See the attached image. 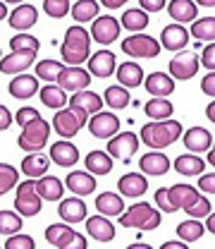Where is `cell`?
Instances as JSON below:
<instances>
[{"label": "cell", "mask_w": 215, "mask_h": 249, "mask_svg": "<svg viewBox=\"0 0 215 249\" xmlns=\"http://www.w3.org/2000/svg\"><path fill=\"white\" fill-rule=\"evenodd\" d=\"M41 194L36 192V180H27L17 187V196H15V211L22 218H29L41 213Z\"/></svg>", "instance_id": "8992f818"}, {"label": "cell", "mask_w": 215, "mask_h": 249, "mask_svg": "<svg viewBox=\"0 0 215 249\" xmlns=\"http://www.w3.org/2000/svg\"><path fill=\"white\" fill-rule=\"evenodd\" d=\"M170 158L160 151H151V154H144L139 158V170L146 173V175H167L170 173Z\"/></svg>", "instance_id": "e0dca14e"}, {"label": "cell", "mask_w": 215, "mask_h": 249, "mask_svg": "<svg viewBox=\"0 0 215 249\" xmlns=\"http://www.w3.org/2000/svg\"><path fill=\"white\" fill-rule=\"evenodd\" d=\"M58 213L65 223H79L86 220V204L82 201V196H72V199H62L58 206Z\"/></svg>", "instance_id": "484cf974"}, {"label": "cell", "mask_w": 215, "mask_h": 249, "mask_svg": "<svg viewBox=\"0 0 215 249\" xmlns=\"http://www.w3.org/2000/svg\"><path fill=\"white\" fill-rule=\"evenodd\" d=\"M36 19H38V10H36L33 5H17V7L12 10V15H10L7 22H10L12 29L24 34L27 29H31V27L36 24Z\"/></svg>", "instance_id": "44dd1931"}, {"label": "cell", "mask_w": 215, "mask_h": 249, "mask_svg": "<svg viewBox=\"0 0 215 249\" xmlns=\"http://www.w3.org/2000/svg\"><path fill=\"white\" fill-rule=\"evenodd\" d=\"M103 101L105 98H100L93 91H79L69 96V108L77 110V113H84V115H98L100 108H103Z\"/></svg>", "instance_id": "9a60e30c"}, {"label": "cell", "mask_w": 215, "mask_h": 249, "mask_svg": "<svg viewBox=\"0 0 215 249\" xmlns=\"http://www.w3.org/2000/svg\"><path fill=\"white\" fill-rule=\"evenodd\" d=\"M65 187L69 192H74L77 196H89L91 192H96V178L91 173H67V180H65Z\"/></svg>", "instance_id": "d4e9b609"}, {"label": "cell", "mask_w": 215, "mask_h": 249, "mask_svg": "<svg viewBox=\"0 0 215 249\" xmlns=\"http://www.w3.org/2000/svg\"><path fill=\"white\" fill-rule=\"evenodd\" d=\"M201 65L208 67L211 72H215V43H208L201 53Z\"/></svg>", "instance_id": "f5cc1de1"}, {"label": "cell", "mask_w": 215, "mask_h": 249, "mask_svg": "<svg viewBox=\"0 0 215 249\" xmlns=\"http://www.w3.org/2000/svg\"><path fill=\"white\" fill-rule=\"evenodd\" d=\"M155 206L165 213H170V204H167V187H160L155 189Z\"/></svg>", "instance_id": "db71d44e"}, {"label": "cell", "mask_w": 215, "mask_h": 249, "mask_svg": "<svg viewBox=\"0 0 215 249\" xmlns=\"http://www.w3.org/2000/svg\"><path fill=\"white\" fill-rule=\"evenodd\" d=\"M117 220H120L122 228L146 232V230H155L160 225V211H155L153 206L146 204V201H139V204L129 206Z\"/></svg>", "instance_id": "3957f363"}, {"label": "cell", "mask_w": 215, "mask_h": 249, "mask_svg": "<svg viewBox=\"0 0 215 249\" xmlns=\"http://www.w3.org/2000/svg\"><path fill=\"white\" fill-rule=\"evenodd\" d=\"M38 98H41V103H43L46 108H53V110H65V106H69L67 91L60 89V87H55V84L43 87L41 93H38Z\"/></svg>", "instance_id": "4dcf8cb0"}, {"label": "cell", "mask_w": 215, "mask_h": 249, "mask_svg": "<svg viewBox=\"0 0 215 249\" xmlns=\"http://www.w3.org/2000/svg\"><path fill=\"white\" fill-rule=\"evenodd\" d=\"M203 232H208V230H206V225H203L201 220H196V218H189V220L177 225V235H180L182 242H196V240L203 237Z\"/></svg>", "instance_id": "ab89813d"}, {"label": "cell", "mask_w": 215, "mask_h": 249, "mask_svg": "<svg viewBox=\"0 0 215 249\" xmlns=\"http://www.w3.org/2000/svg\"><path fill=\"white\" fill-rule=\"evenodd\" d=\"M105 103L110 106V108H115V110H124L129 103H132V96L129 91L124 89V87H108L105 89Z\"/></svg>", "instance_id": "60d3db41"}, {"label": "cell", "mask_w": 215, "mask_h": 249, "mask_svg": "<svg viewBox=\"0 0 215 249\" xmlns=\"http://www.w3.org/2000/svg\"><path fill=\"white\" fill-rule=\"evenodd\" d=\"M60 58L67 62V67H82V62L91 60V31H86L82 24L69 27L62 38Z\"/></svg>", "instance_id": "6da1fadb"}, {"label": "cell", "mask_w": 215, "mask_h": 249, "mask_svg": "<svg viewBox=\"0 0 215 249\" xmlns=\"http://www.w3.org/2000/svg\"><path fill=\"white\" fill-rule=\"evenodd\" d=\"M17 180H19L17 168H15V165H10V163H2V165H0V192H2V194H7L12 187L17 185Z\"/></svg>", "instance_id": "bcb514c9"}, {"label": "cell", "mask_w": 215, "mask_h": 249, "mask_svg": "<svg viewBox=\"0 0 215 249\" xmlns=\"http://www.w3.org/2000/svg\"><path fill=\"white\" fill-rule=\"evenodd\" d=\"M89 72L98 79H105L115 72V55L110 51H98L93 53L91 60H89Z\"/></svg>", "instance_id": "f1b7e54d"}, {"label": "cell", "mask_w": 215, "mask_h": 249, "mask_svg": "<svg viewBox=\"0 0 215 249\" xmlns=\"http://www.w3.org/2000/svg\"><path fill=\"white\" fill-rule=\"evenodd\" d=\"M33 58L36 53H10L2 58V74H24V70L33 65Z\"/></svg>", "instance_id": "836d02e7"}, {"label": "cell", "mask_w": 215, "mask_h": 249, "mask_svg": "<svg viewBox=\"0 0 215 249\" xmlns=\"http://www.w3.org/2000/svg\"><path fill=\"white\" fill-rule=\"evenodd\" d=\"M191 36L198 38V41H211V43H215V17L196 19L191 24Z\"/></svg>", "instance_id": "b9f144b4"}, {"label": "cell", "mask_w": 215, "mask_h": 249, "mask_svg": "<svg viewBox=\"0 0 215 249\" xmlns=\"http://www.w3.org/2000/svg\"><path fill=\"white\" fill-rule=\"evenodd\" d=\"M91 84V72L82 70V67H65L58 79V87L65 89V91H72V93H79V91H86V87Z\"/></svg>", "instance_id": "7c38bea8"}, {"label": "cell", "mask_w": 215, "mask_h": 249, "mask_svg": "<svg viewBox=\"0 0 215 249\" xmlns=\"http://www.w3.org/2000/svg\"><path fill=\"white\" fill-rule=\"evenodd\" d=\"M211 211H213V209H211V201H208V196H203V194H201V196L186 209V213H189L191 218H196V220H198V218H208L211 216Z\"/></svg>", "instance_id": "c3c4849f"}, {"label": "cell", "mask_w": 215, "mask_h": 249, "mask_svg": "<svg viewBox=\"0 0 215 249\" xmlns=\"http://www.w3.org/2000/svg\"><path fill=\"white\" fill-rule=\"evenodd\" d=\"M144 113L153 120V123H163V120H170V115L175 113L172 103L167 98H151L146 106H144Z\"/></svg>", "instance_id": "8d00e7d4"}, {"label": "cell", "mask_w": 215, "mask_h": 249, "mask_svg": "<svg viewBox=\"0 0 215 249\" xmlns=\"http://www.w3.org/2000/svg\"><path fill=\"white\" fill-rule=\"evenodd\" d=\"M96 211L105 218H113V216L120 218L124 213L122 196L115 194V192H100V194L96 196Z\"/></svg>", "instance_id": "ffe728a7"}, {"label": "cell", "mask_w": 215, "mask_h": 249, "mask_svg": "<svg viewBox=\"0 0 215 249\" xmlns=\"http://www.w3.org/2000/svg\"><path fill=\"white\" fill-rule=\"evenodd\" d=\"M103 5H105V7H110V10H113V7H120V5H122V0H105V2H103Z\"/></svg>", "instance_id": "be15d7a7"}, {"label": "cell", "mask_w": 215, "mask_h": 249, "mask_svg": "<svg viewBox=\"0 0 215 249\" xmlns=\"http://www.w3.org/2000/svg\"><path fill=\"white\" fill-rule=\"evenodd\" d=\"M163 51L160 41L149 36V34H132L129 38L122 41V53H127L129 58H146L153 60L158 58V53Z\"/></svg>", "instance_id": "5b68a950"}, {"label": "cell", "mask_w": 215, "mask_h": 249, "mask_svg": "<svg viewBox=\"0 0 215 249\" xmlns=\"http://www.w3.org/2000/svg\"><path fill=\"white\" fill-rule=\"evenodd\" d=\"M206 118H208L211 123H215V101L208 103V108H206Z\"/></svg>", "instance_id": "94428289"}, {"label": "cell", "mask_w": 215, "mask_h": 249, "mask_svg": "<svg viewBox=\"0 0 215 249\" xmlns=\"http://www.w3.org/2000/svg\"><path fill=\"white\" fill-rule=\"evenodd\" d=\"M175 170L180 173V175H203V170H206V160L203 158H198L196 154H182L175 158Z\"/></svg>", "instance_id": "e575fe53"}, {"label": "cell", "mask_w": 215, "mask_h": 249, "mask_svg": "<svg viewBox=\"0 0 215 249\" xmlns=\"http://www.w3.org/2000/svg\"><path fill=\"white\" fill-rule=\"evenodd\" d=\"M84 124H89L86 123V115H84V113H77V110H72V108L58 110V113L53 115V129L60 134L62 139L77 137Z\"/></svg>", "instance_id": "52a82bcc"}, {"label": "cell", "mask_w": 215, "mask_h": 249, "mask_svg": "<svg viewBox=\"0 0 215 249\" xmlns=\"http://www.w3.org/2000/svg\"><path fill=\"white\" fill-rule=\"evenodd\" d=\"M198 67H201V58L194 51H184V53H180L170 60V74L180 82H186L198 72Z\"/></svg>", "instance_id": "9c48e42d"}, {"label": "cell", "mask_w": 215, "mask_h": 249, "mask_svg": "<svg viewBox=\"0 0 215 249\" xmlns=\"http://www.w3.org/2000/svg\"><path fill=\"white\" fill-rule=\"evenodd\" d=\"M122 27L129 29L132 34H141L149 27V15L141 7H132V10H127L122 15Z\"/></svg>", "instance_id": "74e56055"}, {"label": "cell", "mask_w": 215, "mask_h": 249, "mask_svg": "<svg viewBox=\"0 0 215 249\" xmlns=\"http://www.w3.org/2000/svg\"><path fill=\"white\" fill-rule=\"evenodd\" d=\"M182 142H184L186 151H191V154H203V151H211L213 134H211L206 127H191V129L184 132Z\"/></svg>", "instance_id": "2e32d148"}, {"label": "cell", "mask_w": 215, "mask_h": 249, "mask_svg": "<svg viewBox=\"0 0 215 249\" xmlns=\"http://www.w3.org/2000/svg\"><path fill=\"white\" fill-rule=\"evenodd\" d=\"M5 249H36V242L31 235H12L5 240Z\"/></svg>", "instance_id": "681fc988"}, {"label": "cell", "mask_w": 215, "mask_h": 249, "mask_svg": "<svg viewBox=\"0 0 215 249\" xmlns=\"http://www.w3.org/2000/svg\"><path fill=\"white\" fill-rule=\"evenodd\" d=\"M72 17L77 19V24L96 22V17H98V2L96 0H77L72 5Z\"/></svg>", "instance_id": "f35d334b"}, {"label": "cell", "mask_w": 215, "mask_h": 249, "mask_svg": "<svg viewBox=\"0 0 215 249\" xmlns=\"http://www.w3.org/2000/svg\"><path fill=\"white\" fill-rule=\"evenodd\" d=\"M36 192H38L41 199H46V201H60L62 194H65V185H62L58 178L46 175V178L36 180Z\"/></svg>", "instance_id": "d590c367"}, {"label": "cell", "mask_w": 215, "mask_h": 249, "mask_svg": "<svg viewBox=\"0 0 215 249\" xmlns=\"http://www.w3.org/2000/svg\"><path fill=\"white\" fill-rule=\"evenodd\" d=\"M139 7L144 12H160V10H165V0H141Z\"/></svg>", "instance_id": "9f6ffc18"}, {"label": "cell", "mask_w": 215, "mask_h": 249, "mask_svg": "<svg viewBox=\"0 0 215 249\" xmlns=\"http://www.w3.org/2000/svg\"><path fill=\"white\" fill-rule=\"evenodd\" d=\"M117 82H120V87H124V89H136V87H141L146 82L144 79V70L132 60L122 62L117 67Z\"/></svg>", "instance_id": "83f0119b"}, {"label": "cell", "mask_w": 215, "mask_h": 249, "mask_svg": "<svg viewBox=\"0 0 215 249\" xmlns=\"http://www.w3.org/2000/svg\"><path fill=\"white\" fill-rule=\"evenodd\" d=\"M208 163H211V165L215 168V144H213V149L208 151Z\"/></svg>", "instance_id": "03108f58"}, {"label": "cell", "mask_w": 215, "mask_h": 249, "mask_svg": "<svg viewBox=\"0 0 215 249\" xmlns=\"http://www.w3.org/2000/svg\"><path fill=\"white\" fill-rule=\"evenodd\" d=\"M7 91L12 98H31V96H36L38 91V79H36V74L31 77V74H19V77H12L10 79V84H7Z\"/></svg>", "instance_id": "603a6c76"}, {"label": "cell", "mask_w": 215, "mask_h": 249, "mask_svg": "<svg viewBox=\"0 0 215 249\" xmlns=\"http://www.w3.org/2000/svg\"><path fill=\"white\" fill-rule=\"evenodd\" d=\"M206 230H208V232H213V235H215V213H211V216L206 218Z\"/></svg>", "instance_id": "6125c7cd"}, {"label": "cell", "mask_w": 215, "mask_h": 249, "mask_svg": "<svg viewBox=\"0 0 215 249\" xmlns=\"http://www.w3.org/2000/svg\"><path fill=\"white\" fill-rule=\"evenodd\" d=\"M65 70V65L58 60H41L36 65V77H41L43 82H58Z\"/></svg>", "instance_id": "7bdbcfd3"}, {"label": "cell", "mask_w": 215, "mask_h": 249, "mask_svg": "<svg viewBox=\"0 0 215 249\" xmlns=\"http://www.w3.org/2000/svg\"><path fill=\"white\" fill-rule=\"evenodd\" d=\"M86 230H89V235H91L96 242H110V240H115V225L105 216H100V213L86 218Z\"/></svg>", "instance_id": "cb8c5ba5"}, {"label": "cell", "mask_w": 215, "mask_h": 249, "mask_svg": "<svg viewBox=\"0 0 215 249\" xmlns=\"http://www.w3.org/2000/svg\"><path fill=\"white\" fill-rule=\"evenodd\" d=\"M84 165H86V173L91 175H108L113 170V156L108 151H89L84 158Z\"/></svg>", "instance_id": "1f68e13d"}, {"label": "cell", "mask_w": 215, "mask_h": 249, "mask_svg": "<svg viewBox=\"0 0 215 249\" xmlns=\"http://www.w3.org/2000/svg\"><path fill=\"white\" fill-rule=\"evenodd\" d=\"M198 192L215 194V173H203V175L198 178Z\"/></svg>", "instance_id": "816d5d0a"}, {"label": "cell", "mask_w": 215, "mask_h": 249, "mask_svg": "<svg viewBox=\"0 0 215 249\" xmlns=\"http://www.w3.org/2000/svg\"><path fill=\"white\" fill-rule=\"evenodd\" d=\"M160 249H189V247H186V242H175V240H170V242H165Z\"/></svg>", "instance_id": "91938a15"}, {"label": "cell", "mask_w": 215, "mask_h": 249, "mask_svg": "<svg viewBox=\"0 0 215 249\" xmlns=\"http://www.w3.org/2000/svg\"><path fill=\"white\" fill-rule=\"evenodd\" d=\"M127 249H153V247H149V245H144V242H134V245H129Z\"/></svg>", "instance_id": "e7e4bbea"}, {"label": "cell", "mask_w": 215, "mask_h": 249, "mask_svg": "<svg viewBox=\"0 0 215 249\" xmlns=\"http://www.w3.org/2000/svg\"><path fill=\"white\" fill-rule=\"evenodd\" d=\"M144 87H146V91L151 93L153 98H165V96H170L175 91V79L167 77L165 72H151L146 77Z\"/></svg>", "instance_id": "7402d4cb"}, {"label": "cell", "mask_w": 215, "mask_h": 249, "mask_svg": "<svg viewBox=\"0 0 215 249\" xmlns=\"http://www.w3.org/2000/svg\"><path fill=\"white\" fill-rule=\"evenodd\" d=\"M48 137H50V124L46 123L43 118H38V120H33L31 124H27L22 129L17 144H19V149L24 154H38L48 144Z\"/></svg>", "instance_id": "277c9868"}, {"label": "cell", "mask_w": 215, "mask_h": 249, "mask_svg": "<svg viewBox=\"0 0 215 249\" xmlns=\"http://www.w3.org/2000/svg\"><path fill=\"white\" fill-rule=\"evenodd\" d=\"M10 48L12 53H38V38L29 34H17L10 38Z\"/></svg>", "instance_id": "f6af8a7d"}, {"label": "cell", "mask_w": 215, "mask_h": 249, "mask_svg": "<svg viewBox=\"0 0 215 249\" xmlns=\"http://www.w3.org/2000/svg\"><path fill=\"white\" fill-rule=\"evenodd\" d=\"M167 12L170 17L175 19V24H186V22H196V15H198V5L191 2V0H172L167 5Z\"/></svg>", "instance_id": "4316f807"}, {"label": "cell", "mask_w": 215, "mask_h": 249, "mask_svg": "<svg viewBox=\"0 0 215 249\" xmlns=\"http://www.w3.org/2000/svg\"><path fill=\"white\" fill-rule=\"evenodd\" d=\"M74 235H77V230H72V228L65 225V223H53V225L46 228V240L58 249L67 247V245L74 240Z\"/></svg>", "instance_id": "d6a6232c"}, {"label": "cell", "mask_w": 215, "mask_h": 249, "mask_svg": "<svg viewBox=\"0 0 215 249\" xmlns=\"http://www.w3.org/2000/svg\"><path fill=\"white\" fill-rule=\"evenodd\" d=\"M12 124V113L7 106H0V129H7Z\"/></svg>", "instance_id": "6f0895ef"}, {"label": "cell", "mask_w": 215, "mask_h": 249, "mask_svg": "<svg viewBox=\"0 0 215 249\" xmlns=\"http://www.w3.org/2000/svg\"><path fill=\"white\" fill-rule=\"evenodd\" d=\"M48 165H50V158H46L43 154H27V158L22 160V173L29 180H36V178L41 180V178H46Z\"/></svg>", "instance_id": "f546056e"}, {"label": "cell", "mask_w": 215, "mask_h": 249, "mask_svg": "<svg viewBox=\"0 0 215 249\" xmlns=\"http://www.w3.org/2000/svg\"><path fill=\"white\" fill-rule=\"evenodd\" d=\"M201 91L206 93V96H215V72H208L201 79Z\"/></svg>", "instance_id": "11a10c76"}, {"label": "cell", "mask_w": 215, "mask_h": 249, "mask_svg": "<svg viewBox=\"0 0 215 249\" xmlns=\"http://www.w3.org/2000/svg\"><path fill=\"white\" fill-rule=\"evenodd\" d=\"M50 160L58 163L60 168H72V165L79 160V149H77L72 142L60 139V142H55V144L50 146Z\"/></svg>", "instance_id": "d6986e66"}, {"label": "cell", "mask_w": 215, "mask_h": 249, "mask_svg": "<svg viewBox=\"0 0 215 249\" xmlns=\"http://www.w3.org/2000/svg\"><path fill=\"white\" fill-rule=\"evenodd\" d=\"M19 230H22V216L17 211H5L2 209V213H0V232L12 237V235H19Z\"/></svg>", "instance_id": "ee69618b"}, {"label": "cell", "mask_w": 215, "mask_h": 249, "mask_svg": "<svg viewBox=\"0 0 215 249\" xmlns=\"http://www.w3.org/2000/svg\"><path fill=\"white\" fill-rule=\"evenodd\" d=\"M189 36H191V31L186 29L184 24H167L165 29L160 31V46L165 48V51H182L184 53L186 43H189Z\"/></svg>", "instance_id": "5bb4252c"}, {"label": "cell", "mask_w": 215, "mask_h": 249, "mask_svg": "<svg viewBox=\"0 0 215 249\" xmlns=\"http://www.w3.org/2000/svg\"><path fill=\"white\" fill-rule=\"evenodd\" d=\"M65 249H89V245H86V237L77 232V235H74V240H72V242H69Z\"/></svg>", "instance_id": "680465c9"}, {"label": "cell", "mask_w": 215, "mask_h": 249, "mask_svg": "<svg viewBox=\"0 0 215 249\" xmlns=\"http://www.w3.org/2000/svg\"><path fill=\"white\" fill-rule=\"evenodd\" d=\"M117 129H120V120H117V115H113V113H98V115H91V120H89V132H91V137L96 139H113V134H117Z\"/></svg>", "instance_id": "4fadbf2b"}, {"label": "cell", "mask_w": 215, "mask_h": 249, "mask_svg": "<svg viewBox=\"0 0 215 249\" xmlns=\"http://www.w3.org/2000/svg\"><path fill=\"white\" fill-rule=\"evenodd\" d=\"M139 144H141V137H136L134 132H122V134H117V137H113L108 142V154L113 158L129 160L132 156L139 151Z\"/></svg>", "instance_id": "30bf717a"}, {"label": "cell", "mask_w": 215, "mask_h": 249, "mask_svg": "<svg viewBox=\"0 0 215 249\" xmlns=\"http://www.w3.org/2000/svg\"><path fill=\"white\" fill-rule=\"evenodd\" d=\"M43 12L53 19H62L67 12H72V5L67 0H46L43 2Z\"/></svg>", "instance_id": "7dc6e473"}, {"label": "cell", "mask_w": 215, "mask_h": 249, "mask_svg": "<svg viewBox=\"0 0 215 249\" xmlns=\"http://www.w3.org/2000/svg\"><path fill=\"white\" fill-rule=\"evenodd\" d=\"M120 31H122V22H117L110 15H103L91 24V38L100 46H110L113 41L120 38Z\"/></svg>", "instance_id": "ba28073f"}, {"label": "cell", "mask_w": 215, "mask_h": 249, "mask_svg": "<svg viewBox=\"0 0 215 249\" xmlns=\"http://www.w3.org/2000/svg\"><path fill=\"white\" fill-rule=\"evenodd\" d=\"M198 189H194L191 185H172L167 187V204H170V213L175 211H186L196 199H198Z\"/></svg>", "instance_id": "8fae6325"}, {"label": "cell", "mask_w": 215, "mask_h": 249, "mask_svg": "<svg viewBox=\"0 0 215 249\" xmlns=\"http://www.w3.org/2000/svg\"><path fill=\"white\" fill-rule=\"evenodd\" d=\"M180 137H184V129L180 120H163V123H146L141 127V142L146 146H151L153 151L167 149L170 144H175Z\"/></svg>", "instance_id": "7a4b0ae2"}, {"label": "cell", "mask_w": 215, "mask_h": 249, "mask_svg": "<svg viewBox=\"0 0 215 249\" xmlns=\"http://www.w3.org/2000/svg\"><path fill=\"white\" fill-rule=\"evenodd\" d=\"M15 118H17V123L22 124V129H24L27 124H31L33 120H38L41 115H38V110H36V108L24 106V108H19V110H17V115H15Z\"/></svg>", "instance_id": "f907efd6"}, {"label": "cell", "mask_w": 215, "mask_h": 249, "mask_svg": "<svg viewBox=\"0 0 215 249\" xmlns=\"http://www.w3.org/2000/svg\"><path fill=\"white\" fill-rule=\"evenodd\" d=\"M117 189L122 192V196L136 199V196H141V194L149 192V180L141 173H124L122 178H120V182H117Z\"/></svg>", "instance_id": "ac0fdd59"}]
</instances>
